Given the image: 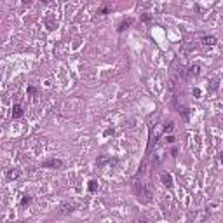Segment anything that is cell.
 Here are the masks:
<instances>
[{"label": "cell", "instance_id": "obj_1", "mask_svg": "<svg viewBox=\"0 0 223 223\" xmlns=\"http://www.w3.org/2000/svg\"><path fill=\"white\" fill-rule=\"evenodd\" d=\"M134 190H136V197L141 200V202H152V197H150V190L143 186V183L140 181H134Z\"/></svg>", "mask_w": 223, "mask_h": 223}, {"label": "cell", "instance_id": "obj_2", "mask_svg": "<svg viewBox=\"0 0 223 223\" xmlns=\"http://www.w3.org/2000/svg\"><path fill=\"white\" fill-rule=\"evenodd\" d=\"M63 166H65V162L61 159H54V157L42 162V167H49V169H61Z\"/></svg>", "mask_w": 223, "mask_h": 223}, {"label": "cell", "instance_id": "obj_3", "mask_svg": "<svg viewBox=\"0 0 223 223\" xmlns=\"http://www.w3.org/2000/svg\"><path fill=\"white\" fill-rule=\"evenodd\" d=\"M160 181H162V185L164 186H167V188H173L174 186V181H173V174L171 173H166V171H162L160 173Z\"/></svg>", "mask_w": 223, "mask_h": 223}, {"label": "cell", "instance_id": "obj_4", "mask_svg": "<svg viewBox=\"0 0 223 223\" xmlns=\"http://www.w3.org/2000/svg\"><path fill=\"white\" fill-rule=\"evenodd\" d=\"M19 176H21V171L16 169V167L5 169V180L7 181H16V180H19Z\"/></svg>", "mask_w": 223, "mask_h": 223}, {"label": "cell", "instance_id": "obj_5", "mask_svg": "<svg viewBox=\"0 0 223 223\" xmlns=\"http://www.w3.org/2000/svg\"><path fill=\"white\" fill-rule=\"evenodd\" d=\"M112 162H115V159H110L108 155H99L96 159V166L98 167H105L106 164H112Z\"/></svg>", "mask_w": 223, "mask_h": 223}, {"label": "cell", "instance_id": "obj_6", "mask_svg": "<svg viewBox=\"0 0 223 223\" xmlns=\"http://www.w3.org/2000/svg\"><path fill=\"white\" fill-rule=\"evenodd\" d=\"M132 23H134V19H132V18H127V19H124V21H122V23H120V25H118L117 31H118V33H122V31H124V30H127V28L131 26Z\"/></svg>", "mask_w": 223, "mask_h": 223}, {"label": "cell", "instance_id": "obj_7", "mask_svg": "<svg viewBox=\"0 0 223 223\" xmlns=\"http://www.w3.org/2000/svg\"><path fill=\"white\" fill-rule=\"evenodd\" d=\"M23 106L19 105V103H16V105L12 106V118H21L23 117Z\"/></svg>", "mask_w": 223, "mask_h": 223}, {"label": "cell", "instance_id": "obj_8", "mask_svg": "<svg viewBox=\"0 0 223 223\" xmlns=\"http://www.w3.org/2000/svg\"><path fill=\"white\" fill-rule=\"evenodd\" d=\"M216 37H213V35H204L202 37V44L204 45H209V47H213V45H216Z\"/></svg>", "mask_w": 223, "mask_h": 223}, {"label": "cell", "instance_id": "obj_9", "mask_svg": "<svg viewBox=\"0 0 223 223\" xmlns=\"http://www.w3.org/2000/svg\"><path fill=\"white\" fill-rule=\"evenodd\" d=\"M73 211H75V206H72V204H63L61 209H59V214H70V213H73Z\"/></svg>", "mask_w": 223, "mask_h": 223}, {"label": "cell", "instance_id": "obj_10", "mask_svg": "<svg viewBox=\"0 0 223 223\" xmlns=\"http://www.w3.org/2000/svg\"><path fill=\"white\" fill-rule=\"evenodd\" d=\"M31 202H33V197H31V195H23V197H21V200H19V206H21V208H25V206H30Z\"/></svg>", "mask_w": 223, "mask_h": 223}, {"label": "cell", "instance_id": "obj_11", "mask_svg": "<svg viewBox=\"0 0 223 223\" xmlns=\"http://www.w3.org/2000/svg\"><path fill=\"white\" fill-rule=\"evenodd\" d=\"M218 87H220V80L218 79H211L208 89H209V91H218Z\"/></svg>", "mask_w": 223, "mask_h": 223}, {"label": "cell", "instance_id": "obj_12", "mask_svg": "<svg viewBox=\"0 0 223 223\" xmlns=\"http://www.w3.org/2000/svg\"><path fill=\"white\" fill-rule=\"evenodd\" d=\"M87 190H89V192H96V190H98V181H96V180H91L89 185H87Z\"/></svg>", "mask_w": 223, "mask_h": 223}, {"label": "cell", "instance_id": "obj_13", "mask_svg": "<svg viewBox=\"0 0 223 223\" xmlns=\"http://www.w3.org/2000/svg\"><path fill=\"white\" fill-rule=\"evenodd\" d=\"M45 25H47V30H54V28L58 26V23H56V21H51V16H49V18H47V19H45Z\"/></svg>", "mask_w": 223, "mask_h": 223}, {"label": "cell", "instance_id": "obj_14", "mask_svg": "<svg viewBox=\"0 0 223 223\" xmlns=\"http://www.w3.org/2000/svg\"><path fill=\"white\" fill-rule=\"evenodd\" d=\"M197 73H199V65H192V66H190L188 75H197Z\"/></svg>", "mask_w": 223, "mask_h": 223}, {"label": "cell", "instance_id": "obj_15", "mask_svg": "<svg viewBox=\"0 0 223 223\" xmlns=\"http://www.w3.org/2000/svg\"><path fill=\"white\" fill-rule=\"evenodd\" d=\"M173 129H174V124H173V122H169V124H166V126H164V132H166V134L171 132Z\"/></svg>", "mask_w": 223, "mask_h": 223}, {"label": "cell", "instance_id": "obj_16", "mask_svg": "<svg viewBox=\"0 0 223 223\" xmlns=\"http://www.w3.org/2000/svg\"><path fill=\"white\" fill-rule=\"evenodd\" d=\"M28 94H30V96L37 94V87H35V86H28Z\"/></svg>", "mask_w": 223, "mask_h": 223}, {"label": "cell", "instance_id": "obj_17", "mask_svg": "<svg viewBox=\"0 0 223 223\" xmlns=\"http://www.w3.org/2000/svg\"><path fill=\"white\" fill-rule=\"evenodd\" d=\"M180 110H181L180 113H183V118L185 120H188V108H180Z\"/></svg>", "mask_w": 223, "mask_h": 223}, {"label": "cell", "instance_id": "obj_18", "mask_svg": "<svg viewBox=\"0 0 223 223\" xmlns=\"http://www.w3.org/2000/svg\"><path fill=\"white\" fill-rule=\"evenodd\" d=\"M141 21H143V23H148V21H150V16H148V14L141 16Z\"/></svg>", "mask_w": 223, "mask_h": 223}, {"label": "cell", "instance_id": "obj_19", "mask_svg": "<svg viewBox=\"0 0 223 223\" xmlns=\"http://www.w3.org/2000/svg\"><path fill=\"white\" fill-rule=\"evenodd\" d=\"M176 140H174V136H167V143H174Z\"/></svg>", "mask_w": 223, "mask_h": 223}, {"label": "cell", "instance_id": "obj_20", "mask_svg": "<svg viewBox=\"0 0 223 223\" xmlns=\"http://www.w3.org/2000/svg\"><path fill=\"white\" fill-rule=\"evenodd\" d=\"M99 12H101V14H108V9H106V7H103V9H99Z\"/></svg>", "mask_w": 223, "mask_h": 223}, {"label": "cell", "instance_id": "obj_21", "mask_svg": "<svg viewBox=\"0 0 223 223\" xmlns=\"http://www.w3.org/2000/svg\"><path fill=\"white\" fill-rule=\"evenodd\" d=\"M105 134H106V136H108V134H113V129H106Z\"/></svg>", "mask_w": 223, "mask_h": 223}, {"label": "cell", "instance_id": "obj_22", "mask_svg": "<svg viewBox=\"0 0 223 223\" xmlns=\"http://www.w3.org/2000/svg\"><path fill=\"white\" fill-rule=\"evenodd\" d=\"M23 4H31V0H23Z\"/></svg>", "mask_w": 223, "mask_h": 223}, {"label": "cell", "instance_id": "obj_23", "mask_svg": "<svg viewBox=\"0 0 223 223\" xmlns=\"http://www.w3.org/2000/svg\"><path fill=\"white\" fill-rule=\"evenodd\" d=\"M49 2H51V0H42V4H49Z\"/></svg>", "mask_w": 223, "mask_h": 223}]
</instances>
